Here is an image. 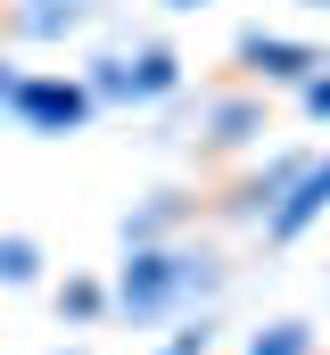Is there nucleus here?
<instances>
[{
    "label": "nucleus",
    "mask_w": 330,
    "mask_h": 355,
    "mask_svg": "<svg viewBox=\"0 0 330 355\" xmlns=\"http://www.w3.org/2000/svg\"><path fill=\"white\" fill-rule=\"evenodd\" d=\"M306 116H330V75H306Z\"/></svg>",
    "instance_id": "9d476101"
},
{
    "label": "nucleus",
    "mask_w": 330,
    "mask_h": 355,
    "mask_svg": "<svg viewBox=\"0 0 330 355\" xmlns=\"http://www.w3.org/2000/svg\"><path fill=\"white\" fill-rule=\"evenodd\" d=\"M256 132H264V107H256V99H232V107L215 116L207 149H240V141H256Z\"/></svg>",
    "instance_id": "423d86ee"
},
{
    "label": "nucleus",
    "mask_w": 330,
    "mask_h": 355,
    "mask_svg": "<svg viewBox=\"0 0 330 355\" xmlns=\"http://www.w3.org/2000/svg\"><path fill=\"white\" fill-rule=\"evenodd\" d=\"M173 8H198V0H173Z\"/></svg>",
    "instance_id": "f8f14e48"
},
{
    "label": "nucleus",
    "mask_w": 330,
    "mask_h": 355,
    "mask_svg": "<svg viewBox=\"0 0 330 355\" xmlns=\"http://www.w3.org/2000/svg\"><path fill=\"white\" fill-rule=\"evenodd\" d=\"M8 116L25 132H75L82 116H91V91L67 83V75H17L8 83Z\"/></svg>",
    "instance_id": "f03ea898"
},
{
    "label": "nucleus",
    "mask_w": 330,
    "mask_h": 355,
    "mask_svg": "<svg viewBox=\"0 0 330 355\" xmlns=\"http://www.w3.org/2000/svg\"><path fill=\"white\" fill-rule=\"evenodd\" d=\"M33 272H42V248H33L25 232H8V240H0V281H8V289H25Z\"/></svg>",
    "instance_id": "0eeeda50"
},
{
    "label": "nucleus",
    "mask_w": 330,
    "mask_h": 355,
    "mask_svg": "<svg viewBox=\"0 0 330 355\" xmlns=\"http://www.w3.org/2000/svg\"><path fill=\"white\" fill-rule=\"evenodd\" d=\"M248 355H314V331L306 322H272V331H256Z\"/></svg>",
    "instance_id": "6e6552de"
},
{
    "label": "nucleus",
    "mask_w": 330,
    "mask_h": 355,
    "mask_svg": "<svg viewBox=\"0 0 330 355\" xmlns=\"http://www.w3.org/2000/svg\"><path fill=\"white\" fill-rule=\"evenodd\" d=\"M215 272L207 257H190V248H132V265L116 272V306L132 314V322H157L173 297H190V289H207Z\"/></svg>",
    "instance_id": "f257e3e1"
},
{
    "label": "nucleus",
    "mask_w": 330,
    "mask_h": 355,
    "mask_svg": "<svg viewBox=\"0 0 330 355\" xmlns=\"http://www.w3.org/2000/svg\"><path fill=\"white\" fill-rule=\"evenodd\" d=\"M240 58L264 75V83H306V75H322V67H330L322 50H306V42H281V33H248V42H240Z\"/></svg>",
    "instance_id": "39448f33"
},
{
    "label": "nucleus",
    "mask_w": 330,
    "mask_h": 355,
    "mask_svg": "<svg viewBox=\"0 0 330 355\" xmlns=\"http://www.w3.org/2000/svg\"><path fill=\"white\" fill-rule=\"evenodd\" d=\"M99 306H107V297H99V281H75V289H67V314H82V322H91Z\"/></svg>",
    "instance_id": "1a4fd4ad"
},
{
    "label": "nucleus",
    "mask_w": 330,
    "mask_h": 355,
    "mask_svg": "<svg viewBox=\"0 0 330 355\" xmlns=\"http://www.w3.org/2000/svg\"><path fill=\"white\" fill-rule=\"evenodd\" d=\"M322 215H330V157H322V166H297V174H289V190L264 207V248H289V240H306Z\"/></svg>",
    "instance_id": "7ed1b4c3"
},
{
    "label": "nucleus",
    "mask_w": 330,
    "mask_h": 355,
    "mask_svg": "<svg viewBox=\"0 0 330 355\" xmlns=\"http://www.w3.org/2000/svg\"><path fill=\"white\" fill-rule=\"evenodd\" d=\"M8 83H17V75H8V67H0V107H8Z\"/></svg>",
    "instance_id": "9b49d317"
},
{
    "label": "nucleus",
    "mask_w": 330,
    "mask_h": 355,
    "mask_svg": "<svg viewBox=\"0 0 330 355\" xmlns=\"http://www.w3.org/2000/svg\"><path fill=\"white\" fill-rule=\"evenodd\" d=\"M67 8H91V0H67Z\"/></svg>",
    "instance_id": "ddd939ff"
},
{
    "label": "nucleus",
    "mask_w": 330,
    "mask_h": 355,
    "mask_svg": "<svg viewBox=\"0 0 330 355\" xmlns=\"http://www.w3.org/2000/svg\"><path fill=\"white\" fill-rule=\"evenodd\" d=\"M173 83H182V58L173 50H141V58H99V75L82 91H99V99H157Z\"/></svg>",
    "instance_id": "20e7f679"
}]
</instances>
